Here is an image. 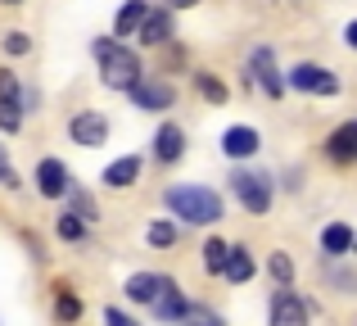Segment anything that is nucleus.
<instances>
[{
	"label": "nucleus",
	"mask_w": 357,
	"mask_h": 326,
	"mask_svg": "<svg viewBox=\"0 0 357 326\" xmlns=\"http://www.w3.org/2000/svg\"><path fill=\"white\" fill-rule=\"evenodd\" d=\"M5 50H9V54H23V50H27V36H23V32H9V36H5Z\"/></svg>",
	"instance_id": "27"
},
{
	"label": "nucleus",
	"mask_w": 357,
	"mask_h": 326,
	"mask_svg": "<svg viewBox=\"0 0 357 326\" xmlns=\"http://www.w3.org/2000/svg\"><path fill=\"white\" fill-rule=\"evenodd\" d=\"M231 191L240 195V204H244L249 213H267V204H271L267 177H258V172H236V177H231Z\"/></svg>",
	"instance_id": "3"
},
{
	"label": "nucleus",
	"mask_w": 357,
	"mask_h": 326,
	"mask_svg": "<svg viewBox=\"0 0 357 326\" xmlns=\"http://www.w3.org/2000/svg\"><path fill=\"white\" fill-rule=\"evenodd\" d=\"M0 181H9V186H14V172H9V163H5V150H0Z\"/></svg>",
	"instance_id": "28"
},
{
	"label": "nucleus",
	"mask_w": 357,
	"mask_h": 326,
	"mask_svg": "<svg viewBox=\"0 0 357 326\" xmlns=\"http://www.w3.org/2000/svg\"><path fill=\"white\" fill-rule=\"evenodd\" d=\"M149 245H158V249L176 245V227L172 222H154V227H149Z\"/></svg>",
	"instance_id": "22"
},
{
	"label": "nucleus",
	"mask_w": 357,
	"mask_h": 326,
	"mask_svg": "<svg viewBox=\"0 0 357 326\" xmlns=\"http://www.w3.org/2000/svg\"><path fill=\"white\" fill-rule=\"evenodd\" d=\"M321 245H326V254H344V249H353V231L344 222H335V227H326Z\"/></svg>",
	"instance_id": "19"
},
{
	"label": "nucleus",
	"mask_w": 357,
	"mask_h": 326,
	"mask_svg": "<svg viewBox=\"0 0 357 326\" xmlns=\"http://www.w3.org/2000/svg\"><path fill=\"white\" fill-rule=\"evenodd\" d=\"M127 91H131V100H136L140 109H167V105H172V87H163V82H145V77H136Z\"/></svg>",
	"instance_id": "6"
},
{
	"label": "nucleus",
	"mask_w": 357,
	"mask_h": 326,
	"mask_svg": "<svg viewBox=\"0 0 357 326\" xmlns=\"http://www.w3.org/2000/svg\"><path fill=\"white\" fill-rule=\"evenodd\" d=\"M331 159H340V163H349V159H357V123H344L340 132L331 136Z\"/></svg>",
	"instance_id": "12"
},
{
	"label": "nucleus",
	"mask_w": 357,
	"mask_h": 326,
	"mask_svg": "<svg viewBox=\"0 0 357 326\" xmlns=\"http://www.w3.org/2000/svg\"><path fill=\"white\" fill-rule=\"evenodd\" d=\"M136 177H140V159H136V154H127V159H118V163H109V168H105V181L114 186V191L131 186Z\"/></svg>",
	"instance_id": "15"
},
{
	"label": "nucleus",
	"mask_w": 357,
	"mask_h": 326,
	"mask_svg": "<svg viewBox=\"0 0 357 326\" xmlns=\"http://www.w3.org/2000/svg\"><path fill=\"white\" fill-rule=\"evenodd\" d=\"M105 136H109V123L100 114H77L73 118V141L77 145H105Z\"/></svg>",
	"instance_id": "9"
},
{
	"label": "nucleus",
	"mask_w": 357,
	"mask_h": 326,
	"mask_svg": "<svg viewBox=\"0 0 357 326\" xmlns=\"http://www.w3.org/2000/svg\"><path fill=\"white\" fill-rule=\"evenodd\" d=\"M36 186H41V195H50V200H59L63 191H68V168L59 159H45L36 168Z\"/></svg>",
	"instance_id": "8"
},
{
	"label": "nucleus",
	"mask_w": 357,
	"mask_h": 326,
	"mask_svg": "<svg viewBox=\"0 0 357 326\" xmlns=\"http://www.w3.org/2000/svg\"><path fill=\"white\" fill-rule=\"evenodd\" d=\"M59 236H63V240H77V236H82V222L63 213V218H59Z\"/></svg>",
	"instance_id": "26"
},
{
	"label": "nucleus",
	"mask_w": 357,
	"mask_h": 326,
	"mask_svg": "<svg viewBox=\"0 0 357 326\" xmlns=\"http://www.w3.org/2000/svg\"><path fill=\"white\" fill-rule=\"evenodd\" d=\"M344 41H349L353 50H357V23H349V32H344Z\"/></svg>",
	"instance_id": "29"
},
{
	"label": "nucleus",
	"mask_w": 357,
	"mask_h": 326,
	"mask_svg": "<svg viewBox=\"0 0 357 326\" xmlns=\"http://www.w3.org/2000/svg\"><path fill=\"white\" fill-rule=\"evenodd\" d=\"M271 276H276V281H289V276H294V263H289L285 254H271Z\"/></svg>",
	"instance_id": "23"
},
{
	"label": "nucleus",
	"mask_w": 357,
	"mask_h": 326,
	"mask_svg": "<svg viewBox=\"0 0 357 326\" xmlns=\"http://www.w3.org/2000/svg\"><path fill=\"white\" fill-rule=\"evenodd\" d=\"M0 127H5V132H18V127H23V100H18L14 73H0Z\"/></svg>",
	"instance_id": "4"
},
{
	"label": "nucleus",
	"mask_w": 357,
	"mask_h": 326,
	"mask_svg": "<svg viewBox=\"0 0 357 326\" xmlns=\"http://www.w3.org/2000/svg\"><path fill=\"white\" fill-rule=\"evenodd\" d=\"M271 322L276 326H303L307 322V304H298L289 290H280L276 299H271Z\"/></svg>",
	"instance_id": "7"
},
{
	"label": "nucleus",
	"mask_w": 357,
	"mask_h": 326,
	"mask_svg": "<svg viewBox=\"0 0 357 326\" xmlns=\"http://www.w3.org/2000/svg\"><path fill=\"white\" fill-rule=\"evenodd\" d=\"M167 14H145V23H140V36H145L149 45H158V41H167Z\"/></svg>",
	"instance_id": "20"
},
{
	"label": "nucleus",
	"mask_w": 357,
	"mask_h": 326,
	"mask_svg": "<svg viewBox=\"0 0 357 326\" xmlns=\"http://www.w3.org/2000/svg\"><path fill=\"white\" fill-rule=\"evenodd\" d=\"M167 286V276H154V272H140V276H131L127 281V295L131 299H140V304H154V295Z\"/></svg>",
	"instance_id": "14"
},
{
	"label": "nucleus",
	"mask_w": 357,
	"mask_h": 326,
	"mask_svg": "<svg viewBox=\"0 0 357 326\" xmlns=\"http://www.w3.org/2000/svg\"><path fill=\"white\" fill-rule=\"evenodd\" d=\"M204 267H208V272H222V267H227V245H222V240H208V245H204Z\"/></svg>",
	"instance_id": "21"
},
{
	"label": "nucleus",
	"mask_w": 357,
	"mask_h": 326,
	"mask_svg": "<svg viewBox=\"0 0 357 326\" xmlns=\"http://www.w3.org/2000/svg\"><path fill=\"white\" fill-rule=\"evenodd\" d=\"M222 150H227L231 159H249V154L258 150V132H253V127H231V132L222 136Z\"/></svg>",
	"instance_id": "10"
},
{
	"label": "nucleus",
	"mask_w": 357,
	"mask_h": 326,
	"mask_svg": "<svg viewBox=\"0 0 357 326\" xmlns=\"http://www.w3.org/2000/svg\"><path fill=\"white\" fill-rule=\"evenodd\" d=\"M145 0H127V5H122V14H118V36H131L136 32L140 23H145Z\"/></svg>",
	"instance_id": "17"
},
{
	"label": "nucleus",
	"mask_w": 357,
	"mask_h": 326,
	"mask_svg": "<svg viewBox=\"0 0 357 326\" xmlns=\"http://www.w3.org/2000/svg\"><path fill=\"white\" fill-rule=\"evenodd\" d=\"M253 73H258V82H262V91L267 96H280V73H276V59H271V50H258L253 54Z\"/></svg>",
	"instance_id": "13"
},
{
	"label": "nucleus",
	"mask_w": 357,
	"mask_h": 326,
	"mask_svg": "<svg viewBox=\"0 0 357 326\" xmlns=\"http://www.w3.org/2000/svg\"><path fill=\"white\" fill-rule=\"evenodd\" d=\"M154 150H158V159H181L185 154V136H181V127H158V141H154Z\"/></svg>",
	"instance_id": "16"
},
{
	"label": "nucleus",
	"mask_w": 357,
	"mask_h": 326,
	"mask_svg": "<svg viewBox=\"0 0 357 326\" xmlns=\"http://www.w3.org/2000/svg\"><path fill=\"white\" fill-rule=\"evenodd\" d=\"M289 82H294L298 91H317V96H335V91H340L335 73L331 68H317V64H298V68L289 73Z\"/></svg>",
	"instance_id": "5"
},
{
	"label": "nucleus",
	"mask_w": 357,
	"mask_h": 326,
	"mask_svg": "<svg viewBox=\"0 0 357 326\" xmlns=\"http://www.w3.org/2000/svg\"><path fill=\"white\" fill-rule=\"evenodd\" d=\"M176 5H195V0H176Z\"/></svg>",
	"instance_id": "30"
},
{
	"label": "nucleus",
	"mask_w": 357,
	"mask_h": 326,
	"mask_svg": "<svg viewBox=\"0 0 357 326\" xmlns=\"http://www.w3.org/2000/svg\"><path fill=\"white\" fill-rule=\"evenodd\" d=\"M222 272H227L231 281H249L253 276V258L244 254V249H227V267H222Z\"/></svg>",
	"instance_id": "18"
},
{
	"label": "nucleus",
	"mask_w": 357,
	"mask_h": 326,
	"mask_svg": "<svg viewBox=\"0 0 357 326\" xmlns=\"http://www.w3.org/2000/svg\"><path fill=\"white\" fill-rule=\"evenodd\" d=\"M163 200H167V209H172L176 218L199 222V227H208V222L222 218V200L213 191H204V186H172Z\"/></svg>",
	"instance_id": "1"
},
{
	"label": "nucleus",
	"mask_w": 357,
	"mask_h": 326,
	"mask_svg": "<svg viewBox=\"0 0 357 326\" xmlns=\"http://www.w3.org/2000/svg\"><path fill=\"white\" fill-rule=\"evenodd\" d=\"M96 59H100V77H105L109 87H118V91H127L131 82L140 77L136 54H131L127 45H118V41H96Z\"/></svg>",
	"instance_id": "2"
},
{
	"label": "nucleus",
	"mask_w": 357,
	"mask_h": 326,
	"mask_svg": "<svg viewBox=\"0 0 357 326\" xmlns=\"http://www.w3.org/2000/svg\"><path fill=\"white\" fill-rule=\"evenodd\" d=\"M154 313H158V318H163V322H172V318H185V313H190V304L181 299V290H176L172 281H167L163 290L154 295Z\"/></svg>",
	"instance_id": "11"
},
{
	"label": "nucleus",
	"mask_w": 357,
	"mask_h": 326,
	"mask_svg": "<svg viewBox=\"0 0 357 326\" xmlns=\"http://www.w3.org/2000/svg\"><path fill=\"white\" fill-rule=\"evenodd\" d=\"M199 91H204V96H208V100H227V87H222L218 77H208V73H204V77H199Z\"/></svg>",
	"instance_id": "24"
},
{
	"label": "nucleus",
	"mask_w": 357,
	"mask_h": 326,
	"mask_svg": "<svg viewBox=\"0 0 357 326\" xmlns=\"http://www.w3.org/2000/svg\"><path fill=\"white\" fill-rule=\"evenodd\" d=\"M54 313H59V318H77V313H82V304L73 299V295H59V304H54Z\"/></svg>",
	"instance_id": "25"
}]
</instances>
